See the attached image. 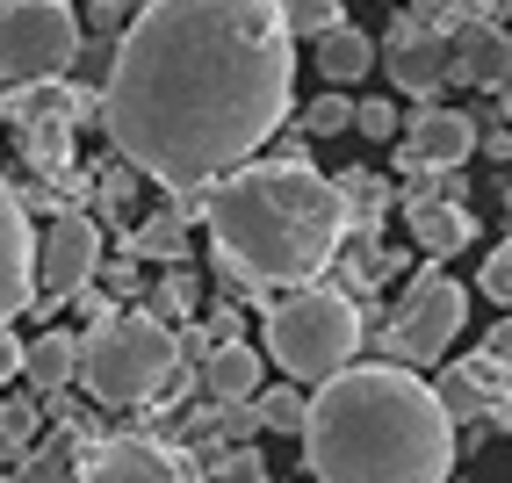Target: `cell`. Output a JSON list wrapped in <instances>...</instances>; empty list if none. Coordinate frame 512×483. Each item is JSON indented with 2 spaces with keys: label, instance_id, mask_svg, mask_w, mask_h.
<instances>
[{
  "label": "cell",
  "instance_id": "74e56055",
  "mask_svg": "<svg viewBox=\"0 0 512 483\" xmlns=\"http://www.w3.org/2000/svg\"><path fill=\"white\" fill-rule=\"evenodd\" d=\"M498 22H512V0H505V8H498Z\"/></svg>",
  "mask_w": 512,
  "mask_h": 483
},
{
  "label": "cell",
  "instance_id": "d590c367",
  "mask_svg": "<svg viewBox=\"0 0 512 483\" xmlns=\"http://www.w3.org/2000/svg\"><path fill=\"white\" fill-rule=\"evenodd\" d=\"M484 354L512 368V318H498V325H491V339H484Z\"/></svg>",
  "mask_w": 512,
  "mask_h": 483
},
{
  "label": "cell",
  "instance_id": "3957f363",
  "mask_svg": "<svg viewBox=\"0 0 512 483\" xmlns=\"http://www.w3.org/2000/svg\"><path fill=\"white\" fill-rule=\"evenodd\" d=\"M210 238L217 267L238 289H318L339 267L347 210L339 188L311 159H253L210 188Z\"/></svg>",
  "mask_w": 512,
  "mask_h": 483
},
{
  "label": "cell",
  "instance_id": "5b68a950",
  "mask_svg": "<svg viewBox=\"0 0 512 483\" xmlns=\"http://www.w3.org/2000/svg\"><path fill=\"white\" fill-rule=\"evenodd\" d=\"M361 339H368V325H361V303L347 296V289H289L275 310H267V361H275L289 383H332L339 368H354V354H361Z\"/></svg>",
  "mask_w": 512,
  "mask_h": 483
},
{
  "label": "cell",
  "instance_id": "ba28073f",
  "mask_svg": "<svg viewBox=\"0 0 512 483\" xmlns=\"http://www.w3.org/2000/svg\"><path fill=\"white\" fill-rule=\"evenodd\" d=\"M80 483H210L195 447L152 440V433H101L80 447Z\"/></svg>",
  "mask_w": 512,
  "mask_h": 483
},
{
  "label": "cell",
  "instance_id": "cb8c5ba5",
  "mask_svg": "<svg viewBox=\"0 0 512 483\" xmlns=\"http://www.w3.org/2000/svg\"><path fill=\"white\" fill-rule=\"evenodd\" d=\"M404 267V253H383V238H354V246H339V274H347V296L390 282V274Z\"/></svg>",
  "mask_w": 512,
  "mask_h": 483
},
{
  "label": "cell",
  "instance_id": "d6986e66",
  "mask_svg": "<svg viewBox=\"0 0 512 483\" xmlns=\"http://www.w3.org/2000/svg\"><path fill=\"white\" fill-rule=\"evenodd\" d=\"M332 188H339V210H347V231H354V238H375V231H383L390 195H397L383 174H368V166H347V174H332Z\"/></svg>",
  "mask_w": 512,
  "mask_h": 483
},
{
  "label": "cell",
  "instance_id": "603a6c76",
  "mask_svg": "<svg viewBox=\"0 0 512 483\" xmlns=\"http://www.w3.org/2000/svg\"><path fill=\"white\" fill-rule=\"evenodd\" d=\"M80 447H87V440H73V433L58 426L51 440H37V447H29L22 462H8V476H0V483H58L65 469L80 462Z\"/></svg>",
  "mask_w": 512,
  "mask_h": 483
},
{
  "label": "cell",
  "instance_id": "7a4b0ae2",
  "mask_svg": "<svg viewBox=\"0 0 512 483\" xmlns=\"http://www.w3.org/2000/svg\"><path fill=\"white\" fill-rule=\"evenodd\" d=\"M303 469L318 483H448L455 476V419L426 375L397 361L339 368L311 390Z\"/></svg>",
  "mask_w": 512,
  "mask_h": 483
},
{
  "label": "cell",
  "instance_id": "9a60e30c",
  "mask_svg": "<svg viewBox=\"0 0 512 483\" xmlns=\"http://www.w3.org/2000/svg\"><path fill=\"white\" fill-rule=\"evenodd\" d=\"M404 224H412V238H419V253L426 260H448V253H469V238H476V217L462 210V202H448V195H404Z\"/></svg>",
  "mask_w": 512,
  "mask_h": 483
},
{
  "label": "cell",
  "instance_id": "277c9868",
  "mask_svg": "<svg viewBox=\"0 0 512 483\" xmlns=\"http://www.w3.org/2000/svg\"><path fill=\"white\" fill-rule=\"evenodd\" d=\"M181 375V332L159 325L152 310H116L101 332H87V354H80V383L94 404L130 411V404H166Z\"/></svg>",
  "mask_w": 512,
  "mask_h": 483
},
{
  "label": "cell",
  "instance_id": "52a82bcc",
  "mask_svg": "<svg viewBox=\"0 0 512 483\" xmlns=\"http://www.w3.org/2000/svg\"><path fill=\"white\" fill-rule=\"evenodd\" d=\"M80 58V22L65 0H0V80L37 87Z\"/></svg>",
  "mask_w": 512,
  "mask_h": 483
},
{
  "label": "cell",
  "instance_id": "f546056e",
  "mask_svg": "<svg viewBox=\"0 0 512 483\" xmlns=\"http://www.w3.org/2000/svg\"><path fill=\"white\" fill-rule=\"evenodd\" d=\"M210 483H275V476L253 447H224V455H210Z\"/></svg>",
  "mask_w": 512,
  "mask_h": 483
},
{
  "label": "cell",
  "instance_id": "8fae6325",
  "mask_svg": "<svg viewBox=\"0 0 512 483\" xmlns=\"http://www.w3.org/2000/svg\"><path fill=\"white\" fill-rule=\"evenodd\" d=\"M375 58H383V73L419 101V109H433V94L448 87V65H455V37H440V29L412 22L404 15L383 44H375Z\"/></svg>",
  "mask_w": 512,
  "mask_h": 483
},
{
  "label": "cell",
  "instance_id": "4dcf8cb0",
  "mask_svg": "<svg viewBox=\"0 0 512 483\" xmlns=\"http://www.w3.org/2000/svg\"><path fill=\"white\" fill-rule=\"evenodd\" d=\"M354 130H361V137H390V145H397V137H404V116L390 109L383 94H368V101H354Z\"/></svg>",
  "mask_w": 512,
  "mask_h": 483
},
{
  "label": "cell",
  "instance_id": "e0dca14e",
  "mask_svg": "<svg viewBox=\"0 0 512 483\" xmlns=\"http://www.w3.org/2000/svg\"><path fill=\"white\" fill-rule=\"evenodd\" d=\"M80 354H87V339H80V332H65V325H51V332L29 339V354H22V383L37 390V397H58V390L80 375Z\"/></svg>",
  "mask_w": 512,
  "mask_h": 483
},
{
  "label": "cell",
  "instance_id": "6da1fadb",
  "mask_svg": "<svg viewBox=\"0 0 512 483\" xmlns=\"http://www.w3.org/2000/svg\"><path fill=\"white\" fill-rule=\"evenodd\" d=\"M296 37L275 0H145L123 22L101 130L166 195L217 188L282 130Z\"/></svg>",
  "mask_w": 512,
  "mask_h": 483
},
{
  "label": "cell",
  "instance_id": "ab89813d",
  "mask_svg": "<svg viewBox=\"0 0 512 483\" xmlns=\"http://www.w3.org/2000/svg\"><path fill=\"white\" fill-rule=\"evenodd\" d=\"M505 202H512V195H505Z\"/></svg>",
  "mask_w": 512,
  "mask_h": 483
},
{
  "label": "cell",
  "instance_id": "d4e9b609",
  "mask_svg": "<svg viewBox=\"0 0 512 483\" xmlns=\"http://www.w3.org/2000/svg\"><path fill=\"white\" fill-rule=\"evenodd\" d=\"M145 310H152L159 325H195V318H202V282H195L188 267H166V282L152 289Z\"/></svg>",
  "mask_w": 512,
  "mask_h": 483
},
{
  "label": "cell",
  "instance_id": "836d02e7",
  "mask_svg": "<svg viewBox=\"0 0 512 483\" xmlns=\"http://www.w3.org/2000/svg\"><path fill=\"white\" fill-rule=\"evenodd\" d=\"M202 332H210L217 339V347H231V339H246V318H238V303H210V310H202V318H195Z\"/></svg>",
  "mask_w": 512,
  "mask_h": 483
},
{
  "label": "cell",
  "instance_id": "1f68e13d",
  "mask_svg": "<svg viewBox=\"0 0 512 483\" xmlns=\"http://www.w3.org/2000/svg\"><path fill=\"white\" fill-rule=\"evenodd\" d=\"M65 310H73V318H80V339H87V332H101V325H109V318H116V296L87 282L80 296H65Z\"/></svg>",
  "mask_w": 512,
  "mask_h": 483
},
{
  "label": "cell",
  "instance_id": "9c48e42d",
  "mask_svg": "<svg viewBox=\"0 0 512 483\" xmlns=\"http://www.w3.org/2000/svg\"><path fill=\"white\" fill-rule=\"evenodd\" d=\"M433 390H440V404H448V419L469 426L476 440H484V433H512V368L505 361L469 354V361H455L448 375H440Z\"/></svg>",
  "mask_w": 512,
  "mask_h": 483
},
{
  "label": "cell",
  "instance_id": "f1b7e54d",
  "mask_svg": "<svg viewBox=\"0 0 512 483\" xmlns=\"http://www.w3.org/2000/svg\"><path fill=\"white\" fill-rule=\"evenodd\" d=\"M339 130H354V101L347 94H318L311 109H303V137H339Z\"/></svg>",
  "mask_w": 512,
  "mask_h": 483
},
{
  "label": "cell",
  "instance_id": "d6a6232c",
  "mask_svg": "<svg viewBox=\"0 0 512 483\" xmlns=\"http://www.w3.org/2000/svg\"><path fill=\"white\" fill-rule=\"evenodd\" d=\"M484 296L512 310V238H505V246H491V253H484Z\"/></svg>",
  "mask_w": 512,
  "mask_h": 483
},
{
  "label": "cell",
  "instance_id": "30bf717a",
  "mask_svg": "<svg viewBox=\"0 0 512 483\" xmlns=\"http://www.w3.org/2000/svg\"><path fill=\"white\" fill-rule=\"evenodd\" d=\"M94 274H101V224H94L87 210L51 217V231L37 238V303L80 296Z\"/></svg>",
  "mask_w": 512,
  "mask_h": 483
},
{
  "label": "cell",
  "instance_id": "7c38bea8",
  "mask_svg": "<svg viewBox=\"0 0 512 483\" xmlns=\"http://www.w3.org/2000/svg\"><path fill=\"white\" fill-rule=\"evenodd\" d=\"M476 152V123L462 109H419L397 137V166L404 174H455V166Z\"/></svg>",
  "mask_w": 512,
  "mask_h": 483
},
{
  "label": "cell",
  "instance_id": "4316f807",
  "mask_svg": "<svg viewBox=\"0 0 512 483\" xmlns=\"http://www.w3.org/2000/svg\"><path fill=\"white\" fill-rule=\"evenodd\" d=\"M37 433H44V404H29V397L0 404V455L8 462H22L29 447H37Z\"/></svg>",
  "mask_w": 512,
  "mask_h": 483
},
{
  "label": "cell",
  "instance_id": "f35d334b",
  "mask_svg": "<svg viewBox=\"0 0 512 483\" xmlns=\"http://www.w3.org/2000/svg\"><path fill=\"white\" fill-rule=\"evenodd\" d=\"M505 116H512V80H505Z\"/></svg>",
  "mask_w": 512,
  "mask_h": 483
},
{
  "label": "cell",
  "instance_id": "83f0119b",
  "mask_svg": "<svg viewBox=\"0 0 512 483\" xmlns=\"http://www.w3.org/2000/svg\"><path fill=\"white\" fill-rule=\"evenodd\" d=\"M275 8H282V22H289V37H325V29H339V22H347V15H339V0H275Z\"/></svg>",
  "mask_w": 512,
  "mask_h": 483
},
{
  "label": "cell",
  "instance_id": "e575fe53",
  "mask_svg": "<svg viewBox=\"0 0 512 483\" xmlns=\"http://www.w3.org/2000/svg\"><path fill=\"white\" fill-rule=\"evenodd\" d=\"M22 339H15V325H0V383H15V375H22Z\"/></svg>",
  "mask_w": 512,
  "mask_h": 483
},
{
  "label": "cell",
  "instance_id": "484cf974",
  "mask_svg": "<svg viewBox=\"0 0 512 483\" xmlns=\"http://www.w3.org/2000/svg\"><path fill=\"white\" fill-rule=\"evenodd\" d=\"M253 411H260L267 433H303V426H311V397H303V383H267L253 397Z\"/></svg>",
  "mask_w": 512,
  "mask_h": 483
},
{
  "label": "cell",
  "instance_id": "8d00e7d4",
  "mask_svg": "<svg viewBox=\"0 0 512 483\" xmlns=\"http://www.w3.org/2000/svg\"><path fill=\"white\" fill-rule=\"evenodd\" d=\"M484 152H491V159H512V123H505V130H484Z\"/></svg>",
  "mask_w": 512,
  "mask_h": 483
},
{
  "label": "cell",
  "instance_id": "5bb4252c",
  "mask_svg": "<svg viewBox=\"0 0 512 483\" xmlns=\"http://www.w3.org/2000/svg\"><path fill=\"white\" fill-rule=\"evenodd\" d=\"M448 80L484 87V94H505V80H512V37H505L498 22L455 29V65H448Z\"/></svg>",
  "mask_w": 512,
  "mask_h": 483
},
{
  "label": "cell",
  "instance_id": "8992f818",
  "mask_svg": "<svg viewBox=\"0 0 512 483\" xmlns=\"http://www.w3.org/2000/svg\"><path fill=\"white\" fill-rule=\"evenodd\" d=\"M462 318H469V289L455 282V274L426 267V274H412V282H404L390 325L375 332V339H383V354H390L397 368H433L440 354L455 347Z\"/></svg>",
  "mask_w": 512,
  "mask_h": 483
},
{
  "label": "cell",
  "instance_id": "ffe728a7",
  "mask_svg": "<svg viewBox=\"0 0 512 483\" xmlns=\"http://www.w3.org/2000/svg\"><path fill=\"white\" fill-rule=\"evenodd\" d=\"M15 145H22V166L37 181H65L80 159V123H22Z\"/></svg>",
  "mask_w": 512,
  "mask_h": 483
},
{
  "label": "cell",
  "instance_id": "7402d4cb",
  "mask_svg": "<svg viewBox=\"0 0 512 483\" xmlns=\"http://www.w3.org/2000/svg\"><path fill=\"white\" fill-rule=\"evenodd\" d=\"M123 253H130V260H159V267H181V260H188V224H181L174 210H159V217H145V224H130Z\"/></svg>",
  "mask_w": 512,
  "mask_h": 483
},
{
  "label": "cell",
  "instance_id": "44dd1931",
  "mask_svg": "<svg viewBox=\"0 0 512 483\" xmlns=\"http://www.w3.org/2000/svg\"><path fill=\"white\" fill-rule=\"evenodd\" d=\"M311 58H318V73H325L332 87H347V80H368V65H375V44H368V29L339 22V29H325V37L311 44Z\"/></svg>",
  "mask_w": 512,
  "mask_h": 483
},
{
  "label": "cell",
  "instance_id": "4fadbf2b",
  "mask_svg": "<svg viewBox=\"0 0 512 483\" xmlns=\"http://www.w3.org/2000/svg\"><path fill=\"white\" fill-rule=\"evenodd\" d=\"M15 310H37V231L22 195L0 181V325H15Z\"/></svg>",
  "mask_w": 512,
  "mask_h": 483
},
{
  "label": "cell",
  "instance_id": "2e32d148",
  "mask_svg": "<svg viewBox=\"0 0 512 483\" xmlns=\"http://www.w3.org/2000/svg\"><path fill=\"white\" fill-rule=\"evenodd\" d=\"M202 390H210V404H253L267 390V361L253 354V339H231L202 361Z\"/></svg>",
  "mask_w": 512,
  "mask_h": 483
},
{
  "label": "cell",
  "instance_id": "ac0fdd59",
  "mask_svg": "<svg viewBox=\"0 0 512 483\" xmlns=\"http://www.w3.org/2000/svg\"><path fill=\"white\" fill-rule=\"evenodd\" d=\"M0 109H8V123L22 130V123H80L94 101L80 87H65V80H37V87H15Z\"/></svg>",
  "mask_w": 512,
  "mask_h": 483
}]
</instances>
